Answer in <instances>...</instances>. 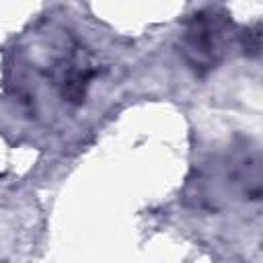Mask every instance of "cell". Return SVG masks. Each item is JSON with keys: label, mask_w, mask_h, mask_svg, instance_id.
I'll use <instances>...</instances> for the list:
<instances>
[{"label": "cell", "mask_w": 263, "mask_h": 263, "mask_svg": "<svg viewBox=\"0 0 263 263\" xmlns=\"http://www.w3.org/2000/svg\"><path fill=\"white\" fill-rule=\"evenodd\" d=\"M218 39H220V33L214 18L199 14L185 37L187 51L195 58V64H201V62L210 64L214 60V53L218 51Z\"/></svg>", "instance_id": "cell-1"}]
</instances>
